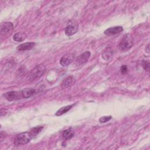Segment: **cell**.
Instances as JSON below:
<instances>
[{
    "label": "cell",
    "instance_id": "cell-1",
    "mask_svg": "<svg viewBox=\"0 0 150 150\" xmlns=\"http://www.w3.org/2000/svg\"><path fill=\"white\" fill-rule=\"evenodd\" d=\"M43 128V127L42 126H38L32 128L29 131H26L18 134L14 139V144L16 146H19L28 144L33 138L42 131Z\"/></svg>",
    "mask_w": 150,
    "mask_h": 150
},
{
    "label": "cell",
    "instance_id": "cell-2",
    "mask_svg": "<svg viewBox=\"0 0 150 150\" xmlns=\"http://www.w3.org/2000/svg\"><path fill=\"white\" fill-rule=\"evenodd\" d=\"M46 71V67L43 64H39L35 67L28 74L27 79L30 81H34L41 77Z\"/></svg>",
    "mask_w": 150,
    "mask_h": 150
},
{
    "label": "cell",
    "instance_id": "cell-3",
    "mask_svg": "<svg viewBox=\"0 0 150 150\" xmlns=\"http://www.w3.org/2000/svg\"><path fill=\"white\" fill-rule=\"evenodd\" d=\"M133 45V39L129 33L123 36L119 44V49L122 52H126L130 49Z\"/></svg>",
    "mask_w": 150,
    "mask_h": 150
},
{
    "label": "cell",
    "instance_id": "cell-4",
    "mask_svg": "<svg viewBox=\"0 0 150 150\" xmlns=\"http://www.w3.org/2000/svg\"><path fill=\"white\" fill-rule=\"evenodd\" d=\"M79 29V25L74 21H71L65 29V34L68 36H72L77 33Z\"/></svg>",
    "mask_w": 150,
    "mask_h": 150
},
{
    "label": "cell",
    "instance_id": "cell-5",
    "mask_svg": "<svg viewBox=\"0 0 150 150\" xmlns=\"http://www.w3.org/2000/svg\"><path fill=\"white\" fill-rule=\"evenodd\" d=\"M3 97L9 101H15L22 99L21 91H8L3 94Z\"/></svg>",
    "mask_w": 150,
    "mask_h": 150
},
{
    "label": "cell",
    "instance_id": "cell-6",
    "mask_svg": "<svg viewBox=\"0 0 150 150\" xmlns=\"http://www.w3.org/2000/svg\"><path fill=\"white\" fill-rule=\"evenodd\" d=\"M13 29V25L12 22H6L2 23L0 26V33L1 35H8L10 34Z\"/></svg>",
    "mask_w": 150,
    "mask_h": 150
},
{
    "label": "cell",
    "instance_id": "cell-7",
    "mask_svg": "<svg viewBox=\"0 0 150 150\" xmlns=\"http://www.w3.org/2000/svg\"><path fill=\"white\" fill-rule=\"evenodd\" d=\"M74 59V54L73 53H67L63 55L60 60V64L62 66H67L69 65Z\"/></svg>",
    "mask_w": 150,
    "mask_h": 150
},
{
    "label": "cell",
    "instance_id": "cell-8",
    "mask_svg": "<svg viewBox=\"0 0 150 150\" xmlns=\"http://www.w3.org/2000/svg\"><path fill=\"white\" fill-rule=\"evenodd\" d=\"M91 56V53L90 51H86L85 52L83 53L82 54H81L80 55H79V56H77V57L76 58V64H77V66H80L81 64H83V63H84L85 62H86L88 59L90 58Z\"/></svg>",
    "mask_w": 150,
    "mask_h": 150
},
{
    "label": "cell",
    "instance_id": "cell-9",
    "mask_svg": "<svg viewBox=\"0 0 150 150\" xmlns=\"http://www.w3.org/2000/svg\"><path fill=\"white\" fill-rule=\"evenodd\" d=\"M123 31V28L120 26H114L108 28L104 31V34L107 36H111L118 34Z\"/></svg>",
    "mask_w": 150,
    "mask_h": 150
},
{
    "label": "cell",
    "instance_id": "cell-10",
    "mask_svg": "<svg viewBox=\"0 0 150 150\" xmlns=\"http://www.w3.org/2000/svg\"><path fill=\"white\" fill-rule=\"evenodd\" d=\"M74 79L73 76H70L66 77L61 83V87L63 89H65L70 87L74 83Z\"/></svg>",
    "mask_w": 150,
    "mask_h": 150
},
{
    "label": "cell",
    "instance_id": "cell-11",
    "mask_svg": "<svg viewBox=\"0 0 150 150\" xmlns=\"http://www.w3.org/2000/svg\"><path fill=\"white\" fill-rule=\"evenodd\" d=\"M35 45V42H29L22 43L20 45H19L17 47V50L18 51H25V50H29L32 49Z\"/></svg>",
    "mask_w": 150,
    "mask_h": 150
},
{
    "label": "cell",
    "instance_id": "cell-12",
    "mask_svg": "<svg viewBox=\"0 0 150 150\" xmlns=\"http://www.w3.org/2000/svg\"><path fill=\"white\" fill-rule=\"evenodd\" d=\"M22 98H28L32 97L36 93V90L32 88H25L22 90H21Z\"/></svg>",
    "mask_w": 150,
    "mask_h": 150
},
{
    "label": "cell",
    "instance_id": "cell-13",
    "mask_svg": "<svg viewBox=\"0 0 150 150\" xmlns=\"http://www.w3.org/2000/svg\"><path fill=\"white\" fill-rule=\"evenodd\" d=\"M26 38H27L26 34L23 32H17L13 36V40L15 41L18 42H22V41L25 40Z\"/></svg>",
    "mask_w": 150,
    "mask_h": 150
},
{
    "label": "cell",
    "instance_id": "cell-14",
    "mask_svg": "<svg viewBox=\"0 0 150 150\" xmlns=\"http://www.w3.org/2000/svg\"><path fill=\"white\" fill-rule=\"evenodd\" d=\"M74 136V132L71 128H68L64 130L62 134L63 139L64 141H67Z\"/></svg>",
    "mask_w": 150,
    "mask_h": 150
},
{
    "label": "cell",
    "instance_id": "cell-15",
    "mask_svg": "<svg viewBox=\"0 0 150 150\" xmlns=\"http://www.w3.org/2000/svg\"><path fill=\"white\" fill-rule=\"evenodd\" d=\"M73 106V105H66V106L60 108V109H59L57 111V112H56L55 115L56 116H60V115L66 113L67 112H68L72 108Z\"/></svg>",
    "mask_w": 150,
    "mask_h": 150
},
{
    "label": "cell",
    "instance_id": "cell-16",
    "mask_svg": "<svg viewBox=\"0 0 150 150\" xmlns=\"http://www.w3.org/2000/svg\"><path fill=\"white\" fill-rule=\"evenodd\" d=\"M113 56V51L110 49H107L103 53V58L105 60H109Z\"/></svg>",
    "mask_w": 150,
    "mask_h": 150
},
{
    "label": "cell",
    "instance_id": "cell-17",
    "mask_svg": "<svg viewBox=\"0 0 150 150\" xmlns=\"http://www.w3.org/2000/svg\"><path fill=\"white\" fill-rule=\"evenodd\" d=\"M142 66L143 69L146 71H149V62L148 60H144L142 62Z\"/></svg>",
    "mask_w": 150,
    "mask_h": 150
},
{
    "label": "cell",
    "instance_id": "cell-18",
    "mask_svg": "<svg viewBox=\"0 0 150 150\" xmlns=\"http://www.w3.org/2000/svg\"><path fill=\"white\" fill-rule=\"evenodd\" d=\"M111 119V115H108V116H104V117H101L100 120L99 121L101 123H105L107 122L108 121H109Z\"/></svg>",
    "mask_w": 150,
    "mask_h": 150
},
{
    "label": "cell",
    "instance_id": "cell-19",
    "mask_svg": "<svg viewBox=\"0 0 150 150\" xmlns=\"http://www.w3.org/2000/svg\"><path fill=\"white\" fill-rule=\"evenodd\" d=\"M120 71L122 74H124L127 73L128 71V67L126 65H122L120 68Z\"/></svg>",
    "mask_w": 150,
    "mask_h": 150
},
{
    "label": "cell",
    "instance_id": "cell-20",
    "mask_svg": "<svg viewBox=\"0 0 150 150\" xmlns=\"http://www.w3.org/2000/svg\"><path fill=\"white\" fill-rule=\"evenodd\" d=\"M1 116L2 117V116H3V115H5L6 114V110L5 109V108H1Z\"/></svg>",
    "mask_w": 150,
    "mask_h": 150
},
{
    "label": "cell",
    "instance_id": "cell-21",
    "mask_svg": "<svg viewBox=\"0 0 150 150\" xmlns=\"http://www.w3.org/2000/svg\"><path fill=\"white\" fill-rule=\"evenodd\" d=\"M145 51L148 53H149V44H148L147 46L145 47Z\"/></svg>",
    "mask_w": 150,
    "mask_h": 150
}]
</instances>
